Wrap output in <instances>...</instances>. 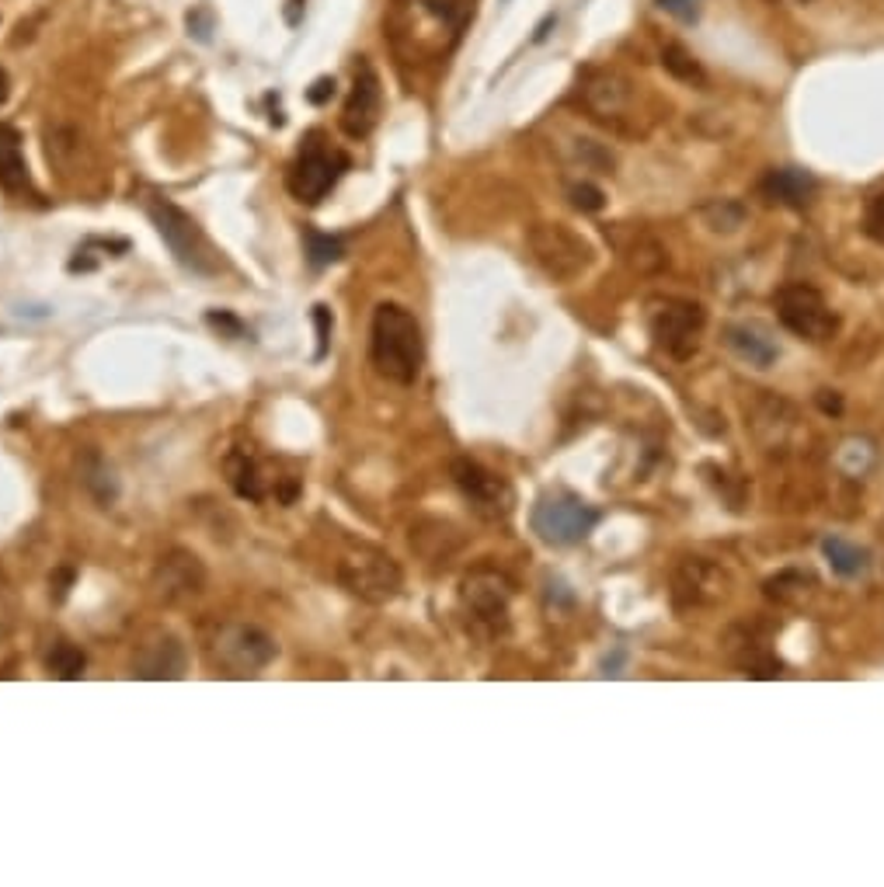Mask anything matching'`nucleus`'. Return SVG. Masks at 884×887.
I'll use <instances>...</instances> for the list:
<instances>
[{
    "mask_svg": "<svg viewBox=\"0 0 884 887\" xmlns=\"http://www.w3.org/2000/svg\"><path fill=\"white\" fill-rule=\"evenodd\" d=\"M690 595V602H710L725 595V575L704 557H690L676 575V599Z\"/></svg>",
    "mask_w": 884,
    "mask_h": 887,
    "instance_id": "20",
    "label": "nucleus"
},
{
    "mask_svg": "<svg viewBox=\"0 0 884 887\" xmlns=\"http://www.w3.org/2000/svg\"><path fill=\"white\" fill-rule=\"evenodd\" d=\"M189 668V655L185 644H181L171 630H146L140 644L132 647V661H129V676L132 679H146V682H175L185 679Z\"/></svg>",
    "mask_w": 884,
    "mask_h": 887,
    "instance_id": "14",
    "label": "nucleus"
},
{
    "mask_svg": "<svg viewBox=\"0 0 884 887\" xmlns=\"http://www.w3.org/2000/svg\"><path fill=\"white\" fill-rule=\"evenodd\" d=\"M345 171H348V157L328 143L321 129H310L296 150L290 171H286V189L296 203L317 206L331 189L338 185V178Z\"/></svg>",
    "mask_w": 884,
    "mask_h": 887,
    "instance_id": "5",
    "label": "nucleus"
},
{
    "mask_svg": "<svg viewBox=\"0 0 884 887\" xmlns=\"http://www.w3.org/2000/svg\"><path fill=\"white\" fill-rule=\"evenodd\" d=\"M46 665H49V672H53L56 679L74 682V679L85 676L88 658H85V651H80L77 644H71V641H56L53 647H49Z\"/></svg>",
    "mask_w": 884,
    "mask_h": 887,
    "instance_id": "24",
    "label": "nucleus"
},
{
    "mask_svg": "<svg viewBox=\"0 0 884 887\" xmlns=\"http://www.w3.org/2000/svg\"><path fill=\"white\" fill-rule=\"evenodd\" d=\"M77 471H80V484H85L98 505L108 509L112 501L119 498V480H115L112 463L98 453V449H88V453L77 460Z\"/></svg>",
    "mask_w": 884,
    "mask_h": 887,
    "instance_id": "22",
    "label": "nucleus"
},
{
    "mask_svg": "<svg viewBox=\"0 0 884 887\" xmlns=\"http://www.w3.org/2000/svg\"><path fill=\"white\" fill-rule=\"evenodd\" d=\"M725 345L735 351L742 362L756 365V370H770V365L780 359V348L763 324H728Z\"/></svg>",
    "mask_w": 884,
    "mask_h": 887,
    "instance_id": "17",
    "label": "nucleus"
},
{
    "mask_svg": "<svg viewBox=\"0 0 884 887\" xmlns=\"http://www.w3.org/2000/svg\"><path fill=\"white\" fill-rule=\"evenodd\" d=\"M477 0H390L383 36L400 70H428L446 63L466 25L474 18Z\"/></svg>",
    "mask_w": 884,
    "mask_h": 887,
    "instance_id": "1",
    "label": "nucleus"
},
{
    "mask_svg": "<svg viewBox=\"0 0 884 887\" xmlns=\"http://www.w3.org/2000/svg\"><path fill=\"white\" fill-rule=\"evenodd\" d=\"M331 98H335V77H317L310 83V91H307V102L324 105V102H331Z\"/></svg>",
    "mask_w": 884,
    "mask_h": 887,
    "instance_id": "33",
    "label": "nucleus"
},
{
    "mask_svg": "<svg viewBox=\"0 0 884 887\" xmlns=\"http://www.w3.org/2000/svg\"><path fill=\"white\" fill-rule=\"evenodd\" d=\"M380 108H383V91H380V74L373 70V63L359 56L356 74H353V91H348L345 105H342V129L345 137L353 140H366L380 123Z\"/></svg>",
    "mask_w": 884,
    "mask_h": 887,
    "instance_id": "16",
    "label": "nucleus"
},
{
    "mask_svg": "<svg viewBox=\"0 0 884 887\" xmlns=\"http://www.w3.org/2000/svg\"><path fill=\"white\" fill-rule=\"evenodd\" d=\"M14 619H18V595H14L4 571H0V641L14 630Z\"/></svg>",
    "mask_w": 884,
    "mask_h": 887,
    "instance_id": "27",
    "label": "nucleus"
},
{
    "mask_svg": "<svg viewBox=\"0 0 884 887\" xmlns=\"http://www.w3.org/2000/svg\"><path fill=\"white\" fill-rule=\"evenodd\" d=\"M206 321H209V327H220V331H227L230 338H244V334H247V327L238 321V317H230V313H209Z\"/></svg>",
    "mask_w": 884,
    "mask_h": 887,
    "instance_id": "34",
    "label": "nucleus"
},
{
    "mask_svg": "<svg viewBox=\"0 0 884 887\" xmlns=\"http://www.w3.org/2000/svg\"><path fill=\"white\" fill-rule=\"evenodd\" d=\"M146 216L150 223L157 227L161 241L168 244V250L175 255V261L192 275H216L220 272V258H216L213 244L206 241V233L198 230V223L192 216L175 206L171 198L164 195H150L146 198Z\"/></svg>",
    "mask_w": 884,
    "mask_h": 887,
    "instance_id": "3",
    "label": "nucleus"
},
{
    "mask_svg": "<svg viewBox=\"0 0 884 887\" xmlns=\"http://www.w3.org/2000/svg\"><path fill=\"white\" fill-rule=\"evenodd\" d=\"M581 102H586L595 123L610 129H627V119L633 112V88L616 70H589L586 80H581Z\"/></svg>",
    "mask_w": 884,
    "mask_h": 887,
    "instance_id": "15",
    "label": "nucleus"
},
{
    "mask_svg": "<svg viewBox=\"0 0 884 887\" xmlns=\"http://www.w3.org/2000/svg\"><path fill=\"white\" fill-rule=\"evenodd\" d=\"M8 94H11V80H8V74H4V66H0V105L8 102Z\"/></svg>",
    "mask_w": 884,
    "mask_h": 887,
    "instance_id": "37",
    "label": "nucleus"
},
{
    "mask_svg": "<svg viewBox=\"0 0 884 887\" xmlns=\"http://www.w3.org/2000/svg\"><path fill=\"white\" fill-rule=\"evenodd\" d=\"M304 241H307V261L313 269H324V265H335L342 261L345 255V244L338 237H331V233H321V230H304Z\"/></svg>",
    "mask_w": 884,
    "mask_h": 887,
    "instance_id": "26",
    "label": "nucleus"
},
{
    "mask_svg": "<svg viewBox=\"0 0 884 887\" xmlns=\"http://www.w3.org/2000/svg\"><path fill=\"white\" fill-rule=\"evenodd\" d=\"M529 255L554 282H575L595 261L592 244L564 223H533L526 233Z\"/></svg>",
    "mask_w": 884,
    "mask_h": 887,
    "instance_id": "6",
    "label": "nucleus"
},
{
    "mask_svg": "<svg viewBox=\"0 0 884 887\" xmlns=\"http://www.w3.org/2000/svg\"><path fill=\"white\" fill-rule=\"evenodd\" d=\"M463 609L471 627L481 633L485 641L502 638L509 630V602H512V581L495 571V567H477L463 578Z\"/></svg>",
    "mask_w": 884,
    "mask_h": 887,
    "instance_id": "8",
    "label": "nucleus"
},
{
    "mask_svg": "<svg viewBox=\"0 0 884 887\" xmlns=\"http://www.w3.org/2000/svg\"><path fill=\"white\" fill-rule=\"evenodd\" d=\"M449 477H453L457 491L471 501V509L481 518H505L512 512V488L505 477H498L488 471L485 463H477L471 457H457L449 466Z\"/></svg>",
    "mask_w": 884,
    "mask_h": 887,
    "instance_id": "12",
    "label": "nucleus"
},
{
    "mask_svg": "<svg viewBox=\"0 0 884 887\" xmlns=\"http://www.w3.org/2000/svg\"><path fill=\"white\" fill-rule=\"evenodd\" d=\"M599 526V512L581 498L558 491L543 494L533 509V532L550 547H575Z\"/></svg>",
    "mask_w": 884,
    "mask_h": 887,
    "instance_id": "10",
    "label": "nucleus"
},
{
    "mask_svg": "<svg viewBox=\"0 0 884 887\" xmlns=\"http://www.w3.org/2000/svg\"><path fill=\"white\" fill-rule=\"evenodd\" d=\"M0 189L8 195H36L22 154V132L8 123H0Z\"/></svg>",
    "mask_w": 884,
    "mask_h": 887,
    "instance_id": "18",
    "label": "nucleus"
},
{
    "mask_svg": "<svg viewBox=\"0 0 884 887\" xmlns=\"http://www.w3.org/2000/svg\"><path fill=\"white\" fill-rule=\"evenodd\" d=\"M304 8H307V0H286V25L290 28L304 22Z\"/></svg>",
    "mask_w": 884,
    "mask_h": 887,
    "instance_id": "36",
    "label": "nucleus"
},
{
    "mask_svg": "<svg viewBox=\"0 0 884 887\" xmlns=\"http://www.w3.org/2000/svg\"><path fill=\"white\" fill-rule=\"evenodd\" d=\"M822 554L825 561L832 564V571L843 575V578H860L867 567H871V557H867V550H860L857 543H849L843 537H825L822 540Z\"/></svg>",
    "mask_w": 884,
    "mask_h": 887,
    "instance_id": "23",
    "label": "nucleus"
},
{
    "mask_svg": "<svg viewBox=\"0 0 884 887\" xmlns=\"http://www.w3.org/2000/svg\"><path fill=\"white\" fill-rule=\"evenodd\" d=\"M707 324V313L700 304H690V299H672V296H658L648 304V331L658 348L669 351L672 359H690L696 345H700V331Z\"/></svg>",
    "mask_w": 884,
    "mask_h": 887,
    "instance_id": "9",
    "label": "nucleus"
},
{
    "mask_svg": "<svg viewBox=\"0 0 884 887\" xmlns=\"http://www.w3.org/2000/svg\"><path fill=\"white\" fill-rule=\"evenodd\" d=\"M150 589L164 602V606H185V602L198 599L206 592V567L192 550L171 547L154 567V578H150Z\"/></svg>",
    "mask_w": 884,
    "mask_h": 887,
    "instance_id": "13",
    "label": "nucleus"
},
{
    "mask_svg": "<svg viewBox=\"0 0 884 887\" xmlns=\"http://www.w3.org/2000/svg\"><path fill=\"white\" fill-rule=\"evenodd\" d=\"M370 362L383 380L400 383V387H411V383L422 376L425 338H422V324L414 321V313L408 307L380 304L373 310Z\"/></svg>",
    "mask_w": 884,
    "mask_h": 887,
    "instance_id": "2",
    "label": "nucleus"
},
{
    "mask_svg": "<svg viewBox=\"0 0 884 887\" xmlns=\"http://www.w3.org/2000/svg\"><path fill=\"white\" fill-rule=\"evenodd\" d=\"M206 655L213 668H220L233 679H244L269 668L279 655V644L272 633H265L255 624H216L206 638Z\"/></svg>",
    "mask_w": 884,
    "mask_h": 887,
    "instance_id": "4",
    "label": "nucleus"
},
{
    "mask_svg": "<svg viewBox=\"0 0 884 887\" xmlns=\"http://www.w3.org/2000/svg\"><path fill=\"white\" fill-rule=\"evenodd\" d=\"M568 195H572V206L581 209V213H599V209L606 206L603 189H595L592 181H578V185L568 189Z\"/></svg>",
    "mask_w": 884,
    "mask_h": 887,
    "instance_id": "28",
    "label": "nucleus"
},
{
    "mask_svg": "<svg viewBox=\"0 0 884 887\" xmlns=\"http://www.w3.org/2000/svg\"><path fill=\"white\" fill-rule=\"evenodd\" d=\"M863 233H867V237H871L874 244L884 247V192L874 195L871 203H867V209H863Z\"/></svg>",
    "mask_w": 884,
    "mask_h": 887,
    "instance_id": "29",
    "label": "nucleus"
},
{
    "mask_svg": "<svg viewBox=\"0 0 884 887\" xmlns=\"http://www.w3.org/2000/svg\"><path fill=\"white\" fill-rule=\"evenodd\" d=\"M189 31L198 39V42H209V31H213V14L209 8H195L189 11Z\"/></svg>",
    "mask_w": 884,
    "mask_h": 887,
    "instance_id": "32",
    "label": "nucleus"
},
{
    "mask_svg": "<svg viewBox=\"0 0 884 887\" xmlns=\"http://www.w3.org/2000/svg\"><path fill=\"white\" fill-rule=\"evenodd\" d=\"M766 195L773 198V203H783V206H808L815 189H819V181H815L808 171H800V167H780V171H770L766 178Z\"/></svg>",
    "mask_w": 884,
    "mask_h": 887,
    "instance_id": "21",
    "label": "nucleus"
},
{
    "mask_svg": "<svg viewBox=\"0 0 884 887\" xmlns=\"http://www.w3.org/2000/svg\"><path fill=\"white\" fill-rule=\"evenodd\" d=\"M780 324L805 342H829L840 331V317L832 313L825 296L808 282H791L773 296Z\"/></svg>",
    "mask_w": 884,
    "mask_h": 887,
    "instance_id": "11",
    "label": "nucleus"
},
{
    "mask_svg": "<svg viewBox=\"0 0 884 887\" xmlns=\"http://www.w3.org/2000/svg\"><path fill=\"white\" fill-rule=\"evenodd\" d=\"M223 474H227V484L238 498L255 501V505L269 498V477H265L261 463L247 453V449H230L227 460H223Z\"/></svg>",
    "mask_w": 884,
    "mask_h": 887,
    "instance_id": "19",
    "label": "nucleus"
},
{
    "mask_svg": "<svg viewBox=\"0 0 884 887\" xmlns=\"http://www.w3.org/2000/svg\"><path fill=\"white\" fill-rule=\"evenodd\" d=\"M819 408L825 414H843V397L836 390H819Z\"/></svg>",
    "mask_w": 884,
    "mask_h": 887,
    "instance_id": "35",
    "label": "nucleus"
},
{
    "mask_svg": "<svg viewBox=\"0 0 884 887\" xmlns=\"http://www.w3.org/2000/svg\"><path fill=\"white\" fill-rule=\"evenodd\" d=\"M338 584L356 599L370 602V606H383V602L397 599L405 575H400L397 561L380 547H356L338 561Z\"/></svg>",
    "mask_w": 884,
    "mask_h": 887,
    "instance_id": "7",
    "label": "nucleus"
},
{
    "mask_svg": "<svg viewBox=\"0 0 884 887\" xmlns=\"http://www.w3.org/2000/svg\"><path fill=\"white\" fill-rule=\"evenodd\" d=\"M662 66H665V70H669L676 80H682V83H696V88H704V83H707L704 66H700L679 42H669V46L662 49Z\"/></svg>",
    "mask_w": 884,
    "mask_h": 887,
    "instance_id": "25",
    "label": "nucleus"
},
{
    "mask_svg": "<svg viewBox=\"0 0 884 887\" xmlns=\"http://www.w3.org/2000/svg\"><path fill=\"white\" fill-rule=\"evenodd\" d=\"M700 4H704V0H658V8L669 11L672 18H679V22H696Z\"/></svg>",
    "mask_w": 884,
    "mask_h": 887,
    "instance_id": "31",
    "label": "nucleus"
},
{
    "mask_svg": "<svg viewBox=\"0 0 884 887\" xmlns=\"http://www.w3.org/2000/svg\"><path fill=\"white\" fill-rule=\"evenodd\" d=\"M313 324H317V351H313V359H324L328 356V342H331V327H335V321H331V310L328 307H313Z\"/></svg>",
    "mask_w": 884,
    "mask_h": 887,
    "instance_id": "30",
    "label": "nucleus"
}]
</instances>
